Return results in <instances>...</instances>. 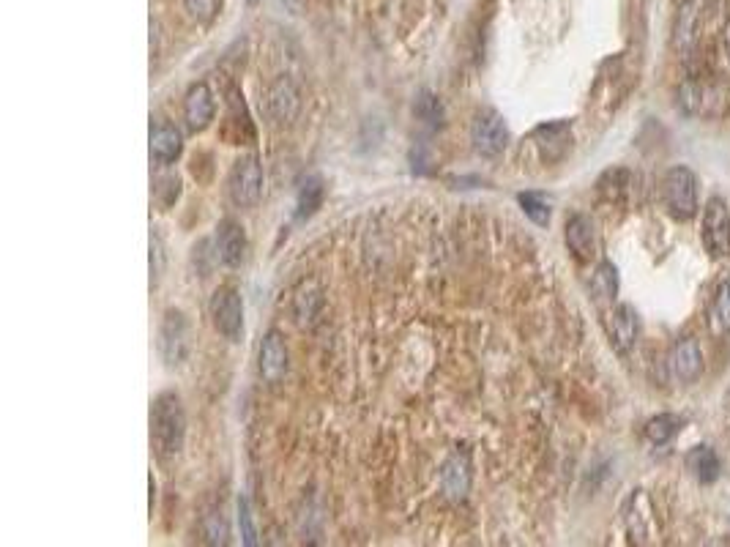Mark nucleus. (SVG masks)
I'll return each mask as SVG.
<instances>
[{"label":"nucleus","instance_id":"412c9836","mask_svg":"<svg viewBox=\"0 0 730 547\" xmlns=\"http://www.w3.org/2000/svg\"><path fill=\"white\" fill-rule=\"evenodd\" d=\"M681 427H684V419H681V416H676V413H659L654 419H648L643 433H646V438L654 446H665L679 435Z\"/></svg>","mask_w":730,"mask_h":547},{"label":"nucleus","instance_id":"7c9ffc66","mask_svg":"<svg viewBox=\"0 0 730 547\" xmlns=\"http://www.w3.org/2000/svg\"><path fill=\"white\" fill-rule=\"evenodd\" d=\"M247 3H249V6H255V3H258V0H247Z\"/></svg>","mask_w":730,"mask_h":547},{"label":"nucleus","instance_id":"f3484780","mask_svg":"<svg viewBox=\"0 0 730 547\" xmlns=\"http://www.w3.org/2000/svg\"><path fill=\"white\" fill-rule=\"evenodd\" d=\"M181 151H184V140L175 126L159 124L151 129V156L159 165H173Z\"/></svg>","mask_w":730,"mask_h":547},{"label":"nucleus","instance_id":"4468645a","mask_svg":"<svg viewBox=\"0 0 730 547\" xmlns=\"http://www.w3.org/2000/svg\"><path fill=\"white\" fill-rule=\"evenodd\" d=\"M670 372L676 375V381L692 383L698 381L700 372H703V351H700L698 340L692 337H681L673 351H670Z\"/></svg>","mask_w":730,"mask_h":547},{"label":"nucleus","instance_id":"b1692460","mask_svg":"<svg viewBox=\"0 0 730 547\" xmlns=\"http://www.w3.org/2000/svg\"><path fill=\"white\" fill-rule=\"evenodd\" d=\"M416 118L422 121L424 126H430V129H441L443 126V104L438 102V96L430 91H422L419 93V99H416Z\"/></svg>","mask_w":730,"mask_h":547},{"label":"nucleus","instance_id":"2eb2a0df","mask_svg":"<svg viewBox=\"0 0 730 547\" xmlns=\"http://www.w3.org/2000/svg\"><path fill=\"white\" fill-rule=\"evenodd\" d=\"M184 115H186V126L192 132H203L211 126L216 115V104H214V93L206 83H197L189 88L184 102Z\"/></svg>","mask_w":730,"mask_h":547},{"label":"nucleus","instance_id":"f8f14e48","mask_svg":"<svg viewBox=\"0 0 730 547\" xmlns=\"http://www.w3.org/2000/svg\"><path fill=\"white\" fill-rule=\"evenodd\" d=\"M260 375L266 383H279L288 375V345L277 329H271L260 342Z\"/></svg>","mask_w":730,"mask_h":547},{"label":"nucleus","instance_id":"39448f33","mask_svg":"<svg viewBox=\"0 0 730 547\" xmlns=\"http://www.w3.org/2000/svg\"><path fill=\"white\" fill-rule=\"evenodd\" d=\"M208 312L214 320V329L225 340H241V334H244V301H241V293L236 288H230V285L216 288L211 304H208Z\"/></svg>","mask_w":730,"mask_h":547},{"label":"nucleus","instance_id":"7ed1b4c3","mask_svg":"<svg viewBox=\"0 0 730 547\" xmlns=\"http://www.w3.org/2000/svg\"><path fill=\"white\" fill-rule=\"evenodd\" d=\"M700 241L709 258L720 260L730 252V206L722 197H711L700 219Z\"/></svg>","mask_w":730,"mask_h":547},{"label":"nucleus","instance_id":"9d476101","mask_svg":"<svg viewBox=\"0 0 730 547\" xmlns=\"http://www.w3.org/2000/svg\"><path fill=\"white\" fill-rule=\"evenodd\" d=\"M216 258L227 269H238L247 258V233L238 219H222L216 225Z\"/></svg>","mask_w":730,"mask_h":547},{"label":"nucleus","instance_id":"a878e982","mask_svg":"<svg viewBox=\"0 0 730 547\" xmlns=\"http://www.w3.org/2000/svg\"><path fill=\"white\" fill-rule=\"evenodd\" d=\"M517 200H520V206H523L525 217L531 219L534 225H539V228L550 225V203H547L545 197L536 195V192H523Z\"/></svg>","mask_w":730,"mask_h":547},{"label":"nucleus","instance_id":"f03ea898","mask_svg":"<svg viewBox=\"0 0 730 547\" xmlns=\"http://www.w3.org/2000/svg\"><path fill=\"white\" fill-rule=\"evenodd\" d=\"M662 203L670 217L679 222H689L700 211L698 178L684 165L670 167L662 178Z\"/></svg>","mask_w":730,"mask_h":547},{"label":"nucleus","instance_id":"f257e3e1","mask_svg":"<svg viewBox=\"0 0 730 547\" xmlns=\"http://www.w3.org/2000/svg\"><path fill=\"white\" fill-rule=\"evenodd\" d=\"M186 441V413L175 392L156 394L151 405V444L159 460H175Z\"/></svg>","mask_w":730,"mask_h":547},{"label":"nucleus","instance_id":"4be33fe9","mask_svg":"<svg viewBox=\"0 0 730 547\" xmlns=\"http://www.w3.org/2000/svg\"><path fill=\"white\" fill-rule=\"evenodd\" d=\"M709 323L717 334H730V279H722L709 307Z\"/></svg>","mask_w":730,"mask_h":547},{"label":"nucleus","instance_id":"20e7f679","mask_svg":"<svg viewBox=\"0 0 730 547\" xmlns=\"http://www.w3.org/2000/svg\"><path fill=\"white\" fill-rule=\"evenodd\" d=\"M227 192L238 208H252L263 195V165L255 154L241 156L233 162L227 176Z\"/></svg>","mask_w":730,"mask_h":547},{"label":"nucleus","instance_id":"9b49d317","mask_svg":"<svg viewBox=\"0 0 730 547\" xmlns=\"http://www.w3.org/2000/svg\"><path fill=\"white\" fill-rule=\"evenodd\" d=\"M299 91H296V85L290 83L288 77H277L274 83L268 85V93H266V110H268V118L274 121L277 126H288L296 121V115H299Z\"/></svg>","mask_w":730,"mask_h":547},{"label":"nucleus","instance_id":"c85d7f7f","mask_svg":"<svg viewBox=\"0 0 730 547\" xmlns=\"http://www.w3.org/2000/svg\"><path fill=\"white\" fill-rule=\"evenodd\" d=\"M184 3L186 11H189L197 22H203V25H208V22L214 20L216 9H219V0H184Z\"/></svg>","mask_w":730,"mask_h":547},{"label":"nucleus","instance_id":"5701e85b","mask_svg":"<svg viewBox=\"0 0 730 547\" xmlns=\"http://www.w3.org/2000/svg\"><path fill=\"white\" fill-rule=\"evenodd\" d=\"M588 288H591V296L597 301H613L618 296V269L613 263H599L594 274H591V282H588Z\"/></svg>","mask_w":730,"mask_h":547},{"label":"nucleus","instance_id":"a211bd4d","mask_svg":"<svg viewBox=\"0 0 730 547\" xmlns=\"http://www.w3.org/2000/svg\"><path fill=\"white\" fill-rule=\"evenodd\" d=\"M687 468L700 485H711L720 479V457L711 446H695L687 455Z\"/></svg>","mask_w":730,"mask_h":547},{"label":"nucleus","instance_id":"6ab92c4d","mask_svg":"<svg viewBox=\"0 0 730 547\" xmlns=\"http://www.w3.org/2000/svg\"><path fill=\"white\" fill-rule=\"evenodd\" d=\"M323 197H326V186L318 176H304L296 189V217L309 219L320 206H323Z\"/></svg>","mask_w":730,"mask_h":547},{"label":"nucleus","instance_id":"6e6552de","mask_svg":"<svg viewBox=\"0 0 730 547\" xmlns=\"http://www.w3.org/2000/svg\"><path fill=\"white\" fill-rule=\"evenodd\" d=\"M607 337H610V345L616 348V353L627 356L635 345H638L640 337V318L635 307L629 304H616L613 310L607 312Z\"/></svg>","mask_w":730,"mask_h":547},{"label":"nucleus","instance_id":"bb28decb","mask_svg":"<svg viewBox=\"0 0 730 547\" xmlns=\"http://www.w3.org/2000/svg\"><path fill=\"white\" fill-rule=\"evenodd\" d=\"M700 96H703V88H700L698 80H687V83L679 85V107L681 113L695 115L700 107Z\"/></svg>","mask_w":730,"mask_h":547},{"label":"nucleus","instance_id":"aec40b11","mask_svg":"<svg viewBox=\"0 0 730 547\" xmlns=\"http://www.w3.org/2000/svg\"><path fill=\"white\" fill-rule=\"evenodd\" d=\"M471 487V468H468V460L460 455H454L446 468H443V490L449 498H463Z\"/></svg>","mask_w":730,"mask_h":547},{"label":"nucleus","instance_id":"cd10ccee","mask_svg":"<svg viewBox=\"0 0 730 547\" xmlns=\"http://www.w3.org/2000/svg\"><path fill=\"white\" fill-rule=\"evenodd\" d=\"M238 528H241L244 545H258V531H255V520H252V509H249L247 498H238Z\"/></svg>","mask_w":730,"mask_h":547},{"label":"nucleus","instance_id":"dca6fc26","mask_svg":"<svg viewBox=\"0 0 730 547\" xmlns=\"http://www.w3.org/2000/svg\"><path fill=\"white\" fill-rule=\"evenodd\" d=\"M698 28H700V11L692 0H684L676 11V20H673V50L679 55L692 52L695 42H698Z\"/></svg>","mask_w":730,"mask_h":547},{"label":"nucleus","instance_id":"423d86ee","mask_svg":"<svg viewBox=\"0 0 730 547\" xmlns=\"http://www.w3.org/2000/svg\"><path fill=\"white\" fill-rule=\"evenodd\" d=\"M471 143L473 151L487 156V159L504 154L506 145H509V129H506L504 115L495 113L490 107H484V110L473 115Z\"/></svg>","mask_w":730,"mask_h":547},{"label":"nucleus","instance_id":"c756f323","mask_svg":"<svg viewBox=\"0 0 730 547\" xmlns=\"http://www.w3.org/2000/svg\"><path fill=\"white\" fill-rule=\"evenodd\" d=\"M162 260H165L162 241H159V236H151V274L154 277H159V271H162Z\"/></svg>","mask_w":730,"mask_h":547},{"label":"nucleus","instance_id":"ddd939ff","mask_svg":"<svg viewBox=\"0 0 730 547\" xmlns=\"http://www.w3.org/2000/svg\"><path fill=\"white\" fill-rule=\"evenodd\" d=\"M566 247L569 252L575 255L580 263H588V260L597 258V225L594 219L586 217V214H575V217L566 222Z\"/></svg>","mask_w":730,"mask_h":547},{"label":"nucleus","instance_id":"393cba45","mask_svg":"<svg viewBox=\"0 0 730 547\" xmlns=\"http://www.w3.org/2000/svg\"><path fill=\"white\" fill-rule=\"evenodd\" d=\"M200 534L208 545H227V523L222 509H208L200 523Z\"/></svg>","mask_w":730,"mask_h":547},{"label":"nucleus","instance_id":"1a4fd4ad","mask_svg":"<svg viewBox=\"0 0 730 547\" xmlns=\"http://www.w3.org/2000/svg\"><path fill=\"white\" fill-rule=\"evenodd\" d=\"M222 135H225V140H230V145L255 143V126H252V118H249L244 93L233 88V85L227 88V115Z\"/></svg>","mask_w":730,"mask_h":547},{"label":"nucleus","instance_id":"0eeeda50","mask_svg":"<svg viewBox=\"0 0 730 547\" xmlns=\"http://www.w3.org/2000/svg\"><path fill=\"white\" fill-rule=\"evenodd\" d=\"M192 348V329L189 320L181 310H167L162 329H159V353L165 359L167 367H178L186 362Z\"/></svg>","mask_w":730,"mask_h":547}]
</instances>
